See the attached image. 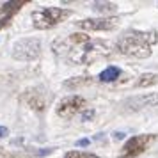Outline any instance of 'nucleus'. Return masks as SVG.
<instances>
[{"label":"nucleus","instance_id":"obj_10","mask_svg":"<svg viewBox=\"0 0 158 158\" xmlns=\"http://www.w3.org/2000/svg\"><path fill=\"white\" fill-rule=\"evenodd\" d=\"M121 77V69L117 68V66H108L107 69H103V71L100 73V82H114V80H117Z\"/></svg>","mask_w":158,"mask_h":158},{"label":"nucleus","instance_id":"obj_11","mask_svg":"<svg viewBox=\"0 0 158 158\" xmlns=\"http://www.w3.org/2000/svg\"><path fill=\"white\" fill-rule=\"evenodd\" d=\"M93 9L96 11V13H105V15H110V13H115V9H117V6H115L114 2H94L93 4Z\"/></svg>","mask_w":158,"mask_h":158},{"label":"nucleus","instance_id":"obj_6","mask_svg":"<svg viewBox=\"0 0 158 158\" xmlns=\"http://www.w3.org/2000/svg\"><path fill=\"white\" fill-rule=\"evenodd\" d=\"M119 25L117 16H105V18H87L77 22V27L82 30H114Z\"/></svg>","mask_w":158,"mask_h":158},{"label":"nucleus","instance_id":"obj_19","mask_svg":"<svg viewBox=\"0 0 158 158\" xmlns=\"http://www.w3.org/2000/svg\"><path fill=\"white\" fill-rule=\"evenodd\" d=\"M124 135H126V133H123V131H115L114 139H115V140H121V139H124Z\"/></svg>","mask_w":158,"mask_h":158},{"label":"nucleus","instance_id":"obj_4","mask_svg":"<svg viewBox=\"0 0 158 158\" xmlns=\"http://www.w3.org/2000/svg\"><path fill=\"white\" fill-rule=\"evenodd\" d=\"M41 53V41L37 37H25L16 41L11 55L16 60H34Z\"/></svg>","mask_w":158,"mask_h":158},{"label":"nucleus","instance_id":"obj_20","mask_svg":"<svg viewBox=\"0 0 158 158\" xmlns=\"http://www.w3.org/2000/svg\"><path fill=\"white\" fill-rule=\"evenodd\" d=\"M0 13H4V6H0Z\"/></svg>","mask_w":158,"mask_h":158},{"label":"nucleus","instance_id":"obj_14","mask_svg":"<svg viewBox=\"0 0 158 158\" xmlns=\"http://www.w3.org/2000/svg\"><path fill=\"white\" fill-rule=\"evenodd\" d=\"M94 115H96V110H94V108H84L82 114H80V119L84 123H89V121L94 119Z\"/></svg>","mask_w":158,"mask_h":158},{"label":"nucleus","instance_id":"obj_5","mask_svg":"<svg viewBox=\"0 0 158 158\" xmlns=\"http://www.w3.org/2000/svg\"><path fill=\"white\" fill-rule=\"evenodd\" d=\"M155 140H156V137L151 135V133H148V135H135V137H131V139H128V140H126V144H124L121 156L123 158L139 156V155H140V153H144V151L148 149V148H149Z\"/></svg>","mask_w":158,"mask_h":158},{"label":"nucleus","instance_id":"obj_9","mask_svg":"<svg viewBox=\"0 0 158 158\" xmlns=\"http://www.w3.org/2000/svg\"><path fill=\"white\" fill-rule=\"evenodd\" d=\"M25 101L29 103V107H32L34 110H44L46 107V98L41 91L37 89H30L29 93L25 94Z\"/></svg>","mask_w":158,"mask_h":158},{"label":"nucleus","instance_id":"obj_8","mask_svg":"<svg viewBox=\"0 0 158 158\" xmlns=\"http://www.w3.org/2000/svg\"><path fill=\"white\" fill-rule=\"evenodd\" d=\"M156 105H158V93L139 94V96H131L124 101V107L128 110H142V108L156 107Z\"/></svg>","mask_w":158,"mask_h":158},{"label":"nucleus","instance_id":"obj_3","mask_svg":"<svg viewBox=\"0 0 158 158\" xmlns=\"http://www.w3.org/2000/svg\"><path fill=\"white\" fill-rule=\"evenodd\" d=\"M71 15L69 9H62V7H43V9H37L32 13V23L36 29L46 30L55 27L57 23H60L64 18Z\"/></svg>","mask_w":158,"mask_h":158},{"label":"nucleus","instance_id":"obj_12","mask_svg":"<svg viewBox=\"0 0 158 158\" xmlns=\"http://www.w3.org/2000/svg\"><path fill=\"white\" fill-rule=\"evenodd\" d=\"M158 84V75L156 73H144L139 77V82H137V87H149Z\"/></svg>","mask_w":158,"mask_h":158},{"label":"nucleus","instance_id":"obj_2","mask_svg":"<svg viewBox=\"0 0 158 158\" xmlns=\"http://www.w3.org/2000/svg\"><path fill=\"white\" fill-rule=\"evenodd\" d=\"M156 43V32H139V30H130L123 34L121 39L117 41L115 48L123 55H130L135 59H146L151 55V46Z\"/></svg>","mask_w":158,"mask_h":158},{"label":"nucleus","instance_id":"obj_16","mask_svg":"<svg viewBox=\"0 0 158 158\" xmlns=\"http://www.w3.org/2000/svg\"><path fill=\"white\" fill-rule=\"evenodd\" d=\"M89 144H91V140H89V139H80V140H77V142H75V146H77V148H87Z\"/></svg>","mask_w":158,"mask_h":158},{"label":"nucleus","instance_id":"obj_18","mask_svg":"<svg viewBox=\"0 0 158 158\" xmlns=\"http://www.w3.org/2000/svg\"><path fill=\"white\" fill-rule=\"evenodd\" d=\"M9 135V130L6 128V126H0V139H4V137Z\"/></svg>","mask_w":158,"mask_h":158},{"label":"nucleus","instance_id":"obj_7","mask_svg":"<svg viewBox=\"0 0 158 158\" xmlns=\"http://www.w3.org/2000/svg\"><path fill=\"white\" fill-rule=\"evenodd\" d=\"M84 105H85V100L78 96V94H73V96H68L57 105V114L62 117V119H69L73 115L84 110Z\"/></svg>","mask_w":158,"mask_h":158},{"label":"nucleus","instance_id":"obj_15","mask_svg":"<svg viewBox=\"0 0 158 158\" xmlns=\"http://www.w3.org/2000/svg\"><path fill=\"white\" fill-rule=\"evenodd\" d=\"M64 158H85L80 151H69V153H66Z\"/></svg>","mask_w":158,"mask_h":158},{"label":"nucleus","instance_id":"obj_13","mask_svg":"<svg viewBox=\"0 0 158 158\" xmlns=\"http://www.w3.org/2000/svg\"><path fill=\"white\" fill-rule=\"evenodd\" d=\"M87 84H91V78L89 77H75L71 80H66L62 85L68 87V89H78V87L87 85Z\"/></svg>","mask_w":158,"mask_h":158},{"label":"nucleus","instance_id":"obj_17","mask_svg":"<svg viewBox=\"0 0 158 158\" xmlns=\"http://www.w3.org/2000/svg\"><path fill=\"white\" fill-rule=\"evenodd\" d=\"M52 151H53L52 148H44V149H41V151H36V155L37 156H46V155H50Z\"/></svg>","mask_w":158,"mask_h":158},{"label":"nucleus","instance_id":"obj_1","mask_svg":"<svg viewBox=\"0 0 158 158\" xmlns=\"http://www.w3.org/2000/svg\"><path fill=\"white\" fill-rule=\"evenodd\" d=\"M52 52L64 62L82 66L91 64L94 60L108 55L110 44L101 39H91L84 32H75V34L57 39L52 44Z\"/></svg>","mask_w":158,"mask_h":158}]
</instances>
